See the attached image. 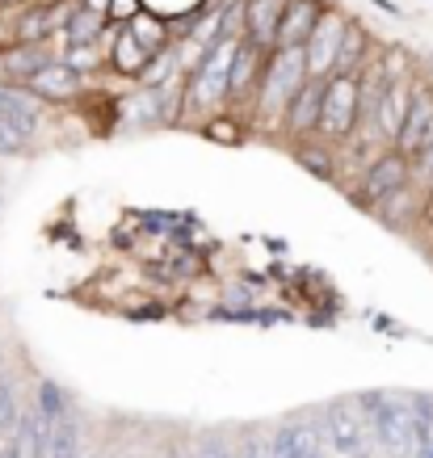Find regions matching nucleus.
<instances>
[{
    "label": "nucleus",
    "mask_w": 433,
    "mask_h": 458,
    "mask_svg": "<svg viewBox=\"0 0 433 458\" xmlns=\"http://www.w3.org/2000/svg\"><path fill=\"white\" fill-rule=\"evenodd\" d=\"M425 232H429V244H425V249H429V257H433V215L425 219Z\"/></svg>",
    "instance_id": "f704fd0d"
},
{
    "label": "nucleus",
    "mask_w": 433,
    "mask_h": 458,
    "mask_svg": "<svg viewBox=\"0 0 433 458\" xmlns=\"http://www.w3.org/2000/svg\"><path fill=\"white\" fill-rule=\"evenodd\" d=\"M291 0H244V42L274 51L278 47V26Z\"/></svg>",
    "instance_id": "4468645a"
},
{
    "label": "nucleus",
    "mask_w": 433,
    "mask_h": 458,
    "mask_svg": "<svg viewBox=\"0 0 433 458\" xmlns=\"http://www.w3.org/2000/svg\"><path fill=\"white\" fill-rule=\"evenodd\" d=\"M126 26H131V34H135V38H140L143 47L152 51V55H160V51L168 47V42H173V38H168V26L160 21V17L148 13V9H143V13L135 17V21H126Z\"/></svg>",
    "instance_id": "a878e982"
},
{
    "label": "nucleus",
    "mask_w": 433,
    "mask_h": 458,
    "mask_svg": "<svg viewBox=\"0 0 433 458\" xmlns=\"http://www.w3.org/2000/svg\"><path fill=\"white\" fill-rule=\"evenodd\" d=\"M324 458H333V454H324Z\"/></svg>",
    "instance_id": "c9c22d12"
},
{
    "label": "nucleus",
    "mask_w": 433,
    "mask_h": 458,
    "mask_svg": "<svg viewBox=\"0 0 433 458\" xmlns=\"http://www.w3.org/2000/svg\"><path fill=\"white\" fill-rule=\"evenodd\" d=\"M404 185H412V156L395 152V148H383V152H375L358 168V185H353L350 194L362 210H375L383 198H392Z\"/></svg>",
    "instance_id": "423d86ee"
},
{
    "label": "nucleus",
    "mask_w": 433,
    "mask_h": 458,
    "mask_svg": "<svg viewBox=\"0 0 433 458\" xmlns=\"http://www.w3.org/2000/svg\"><path fill=\"white\" fill-rule=\"evenodd\" d=\"M358 110H362V76L353 72H336L324 81V106H320V131L316 140L333 143V148H350L353 126H358Z\"/></svg>",
    "instance_id": "20e7f679"
},
{
    "label": "nucleus",
    "mask_w": 433,
    "mask_h": 458,
    "mask_svg": "<svg viewBox=\"0 0 433 458\" xmlns=\"http://www.w3.org/2000/svg\"><path fill=\"white\" fill-rule=\"evenodd\" d=\"M21 89H26L38 106H42V101H51V106H68V101H76L84 93V76L76 68H68L64 59H55L51 68H42L38 76H34V81H26Z\"/></svg>",
    "instance_id": "f8f14e48"
},
{
    "label": "nucleus",
    "mask_w": 433,
    "mask_h": 458,
    "mask_svg": "<svg viewBox=\"0 0 433 458\" xmlns=\"http://www.w3.org/2000/svg\"><path fill=\"white\" fill-rule=\"evenodd\" d=\"M303 84H308V51L303 47H274L266 55L261 84H257L252 101L244 106V118H249L252 131H261V135L282 131V118H286L294 93Z\"/></svg>",
    "instance_id": "f257e3e1"
},
{
    "label": "nucleus",
    "mask_w": 433,
    "mask_h": 458,
    "mask_svg": "<svg viewBox=\"0 0 433 458\" xmlns=\"http://www.w3.org/2000/svg\"><path fill=\"white\" fill-rule=\"evenodd\" d=\"M412 458H433V437L425 445H417V454H412Z\"/></svg>",
    "instance_id": "72a5a7b5"
},
{
    "label": "nucleus",
    "mask_w": 433,
    "mask_h": 458,
    "mask_svg": "<svg viewBox=\"0 0 433 458\" xmlns=\"http://www.w3.org/2000/svg\"><path fill=\"white\" fill-rule=\"evenodd\" d=\"M84 9H98V13H106L110 17V0H81Z\"/></svg>",
    "instance_id": "473e14b6"
},
{
    "label": "nucleus",
    "mask_w": 433,
    "mask_h": 458,
    "mask_svg": "<svg viewBox=\"0 0 433 458\" xmlns=\"http://www.w3.org/2000/svg\"><path fill=\"white\" fill-rule=\"evenodd\" d=\"M59 38L64 47H84V42H106L114 38V21L98 9H84L81 0L68 4V13H64V26H59Z\"/></svg>",
    "instance_id": "f3484780"
},
{
    "label": "nucleus",
    "mask_w": 433,
    "mask_h": 458,
    "mask_svg": "<svg viewBox=\"0 0 433 458\" xmlns=\"http://www.w3.org/2000/svg\"><path fill=\"white\" fill-rule=\"evenodd\" d=\"M47 458H81V420H76L72 408L51 420V450H47Z\"/></svg>",
    "instance_id": "b1692460"
},
{
    "label": "nucleus",
    "mask_w": 433,
    "mask_h": 458,
    "mask_svg": "<svg viewBox=\"0 0 433 458\" xmlns=\"http://www.w3.org/2000/svg\"><path fill=\"white\" fill-rule=\"evenodd\" d=\"M269 454L274 458H324L328 454L316 412L311 417H286L282 425H274L269 429Z\"/></svg>",
    "instance_id": "6e6552de"
},
{
    "label": "nucleus",
    "mask_w": 433,
    "mask_h": 458,
    "mask_svg": "<svg viewBox=\"0 0 433 458\" xmlns=\"http://www.w3.org/2000/svg\"><path fill=\"white\" fill-rule=\"evenodd\" d=\"M362 408L370 437L383 454L392 458H412L417 454V420H412V400L400 391H362L353 395Z\"/></svg>",
    "instance_id": "7ed1b4c3"
},
{
    "label": "nucleus",
    "mask_w": 433,
    "mask_h": 458,
    "mask_svg": "<svg viewBox=\"0 0 433 458\" xmlns=\"http://www.w3.org/2000/svg\"><path fill=\"white\" fill-rule=\"evenodd\" d=\"M244 131H252L249 126V118H236L232 110H224V114H210L207 123H202V135H207L210 143H224V148H240V143L249 140Z\"/></svg>",
    "instance_id": "5701e85b"
},
{
    "label": "nucleus",
    "mask_w": 433,
    "mask_h": 458,
    "mask_svg": "<svg viewBox=\"0 0 433 458\" xmlns=\"http://www.w3.org/2000/svg\"><path fill=\"white\" fill-rule=\"evenodd\" d=\"M291 156L308 177L324 181V185H336L341 173H345V152L333 148V143H324V140H303L299 148H291Z\"/></svg>",
    "instance_id": "dca6fc26"
},
{
    "label": "nucleus",
    "mask_w": 433,
    "mask_h": 458,
    "mask_svg": "<svg viewBox=\"0 0 433 458\" xmlns=\"http://www.w3.org/2000/svg\"><path fill=\"white\" fill-rule=\"evenodd\" d=\"M55 55H51V47L47 42H13L4 55H0V68H4V81L9 84H26L34 81L42 68H51Z\"/></svg>",
    "instance_id": "a211bd4d"
},
{
    "label": "nucleus",
    "mask_w": 433,
    "mask_h": 458,
    "mask_svg": "<svg viewBox=\"0 0 433 458\" xmlns=\"http://www.w3.org/2000/svg\"><path fill=\"white\" fill-rule=\"evenodd\" d=\"M328 13L324 0H291L278 26V47H308L311 30L320 26V17Z\"/></svg>",
    "instance_id": "6ab92c4d"
},
{
    "label": "nucleus",
    "mask_w": 433,
    "mask_h": 458,
    "mask_svg": "<svg viewBox=\"0 0 433 458\" xmlns=\"http://www.w3.org/2000/svg\"><path fill=\"white\" fill-rule=\"evenodd\" d=\"M345 26H350V17L341 13V9H328V13L320 17V26L311 30L308 38V76H316V81H328V76H336V68H341V38H345Z\"/></svg>",
    "instance_id": "0eeeda50"
},
{
    "label": "nucleus",
    "mask_w": 433,
    "mask_h": 458,
    "mask_svg": "<svg viewBox=\"0 0 433 458\" xmlns=\"http://www.w3.org/2000/svg\"><path fill=\"white\" fill-rule=\"evenodd\" d=\"M412 89H417V76H404V81H392L383 84V98H378V140L392 148L395 135H400V126L408 118V106H412Z\"/></svg>",
    "instance_id": "2eb2a0df"
},
{
    "label": "nucleus",
    "mask_w": 433,
    "mask_h": 458,
    "mask_svg": "<svg viewBox=\"0 0 433 458\" xmlns=\"http://www.w3.org/2000/svg\"><path fill=\"white\" fill-rule=\"evenodd\" d=\"M17 420H21V395L9 375H0V437H13Z\"/></svg>",
    "instance_id": "bb28decb"
},
{
    "label": "nucleus",
    "mask_w": 433,
    "mask_h": 458,
    "mask_svg": "<svg viewBox=\"0 0 433 458\" xmlns=\"http://www.w3.org/2000/svg\"><path fill=\"white\" fill-rule=\"evenodd\" d=\"M320 106H324V81L308 76V84L294 93L291 110L282 118V143L286 148H299L303 140H316V131H320Z\"/></svg>",
    "instance_id": "9d476101"
},
{
    "label": "nucleus",
    "mask_w": 433,
    "mask_h": 458,
    "mask_svg": "<svg viewBox=\"0 0 433 458\" xmlns=\"http://www.w3.org/2000/svg\"><path fill=\"white\" fill-rule=\"evenodd\" d=\"M370 30L362 26V21H353L345 26V38H341V68L336 72H353V76H362L366 64H370Z\"/></svg>",
    "instance_id": "4be33fe9"
},
{
    "label": "nucleus",
    "mask_w": 433,
    "mask_h": 458,
    "mask_svg": "<svg viewBox=\"0 0 433 458\" xmlns=\"http://www.w3.org/2000/svg\"><path fill=\"white\" fill-rule=\"evenodd\" d=\"M433 143V81L417 76V89H412V106H408V118L400 126V135H395V152H404L417 160L425 148Z\"/></svg>",
    "instance_id": "1a4fd4ad"
},
{
    "label": "nucleus",
    "mask_w": 433,
    "mask_h": 458,
    "mask_svg": "<svg viewBox=\"0 0 433 458\" xmlns=\"http://www.w3.org/2000/svg\"><path fill=\"white\" fill-rule=\"evenodd\" d=\"M316 420H320L324 445L333 458H370L375 437H370L358 400H328L324 408H316Z\"/></svg>",
    "instance_id": "39448f33"
},
{
    "label": "nucleus",
    "mask_w": 433,
    "mask_h": 458,
    "mask_svg": "<svg viewBox=\"0 0 433 458\" xmlns=\"http://www.w3.org/2000/svg\"><path fill=\"white\" fill-rule=\"evenodd\" d=\"M266 55L261 47H252V42L240 38L236 42V55H232V76H227V101L232 106H249L252 93H257V84H261V72H266Z\"/></svg>",
    "instance_id": "ddd939ff"
},
{
    "label": "nucleus",
    "mask_w": 433,
    "mask_h": 458,
    "mask_svg": "<svg viewBox=\"0 0 433 458\" xmlns=\"http://www.w3.org/2000/svg\"><path fill=\"white\" fill-rule=\"evenodd\" d=\"M68 4H30L26 13L17 17V42H51L59 34Z\"/></svg>",
    "instance_id": "412c9836"
},
{
    "label": "nucleus",
    "mask_w": 433,
    "mask_h": 458,
    "mask_svg": "<svg viewBox=\"0 0 433 458\" xmlns=\"http://www.w3.org/2000/svg\"><path fill=\"white\" fill-rule=\"evenodd\" d=\"M215 38H244V0H227L224 9L215 13Z\"/></svg>",
    "instance_id": "c85d7f7f"
},
{
    "label": "nucleus",
    "mask_w": 433,
    "mask_h": 458,
    "mask_svg": "<svg viewBox=\"0 0 433 458\" xmlns=\"http://www.w3.org/2000/svg\"><path fill=\"white\" fill-rule=\"evenodd\" d=\"M412 181H417V185H425V190L433 185V143L417 156V160H412Z\"/></svg>",
    "instance_id": "c756f323"
},
{
    "label": "nucleus",
    "mask_w": 433,
    "mask_h": 458,
    "mask_svg": "<svg viewBox=\"0 0 433 458\" xmlns=\"http://www.w3.org/2000/svg\"><path fill=\"white\" fill-rule=\"evenodd\" d=\"M383 227H392V232H417L425 227L429 219V194H425V185H404V190H395L392 198H383L375 210H370Z\"/></svg>",
    "instance_id": "9b49d317"
},
{
    "label": "nucleus",
    "mask_w": 433,
    "mask_h": 458,
    "mask_svg": "<svg viewBox=\"0 0 433 458\" xmlns=\"http://www.w3.org/2000/svg\"><path fill=\"white\" fill-rule=\"evenodd\" d=\"M152 51L143 47L135 34H131V26H114V38H110V68L118 72V76H126V81H140L143 72H148V64H152Z\"/></svg>",
    "instance_id": "aec40b11"
},
{
    "label": "nucleus",
    "mask_w": 433,
    "mask_h": 458,
    "mask_svg": "<svg viewBox=\"0 0 433 458\" xmlns=\"http://www.w3.org/2000/svg\"><path fill=\"white\" fill-rule=\"evenodd\" d=\"M236 458H274L269 454V433H257V437H244V445L236 450Z\"/></svg>",
    "instance_id": "2f4dec72"
},
{
    "label": "nucleus",
    "mask_w": 433,
    "mask_h": 458,
    "mask_svg": "<svg viewBox=\"0 0 433 458\" xmlns=\"http://www.w3.org/2000/svg\"><path fill=\"white\" fill-rule=\"evenodd\" d=\"M0 375H4V370H0Z\"/></svg>",
    "instance_id": "e433bc0d"
},
{
    "label": "nucleus",
    "mask_w": 433,
    "mask_h": 458,
    "mask_svg": "<svg viewBox=\"0 0 433 458\" xmlns=\"http://www.w3.org/2000/svg\"><path fill=\"white\" fill-rule=\"evenodd\" d=\"M106 42H84V47H64V64L68 68H76L84 76V72H93V68H101V64H110V51H101Z\"/></svg>",
    "instance_id": "cd10ccee"
},
{
    "label": "nucleus",
    "mask_w": 433,
    "mask_h": 458,
    "mask_svg": "<svg viewBox=\"0 0 433 458\" xmlns=\"http://www.w3.org/2000/svg\"><path fill=\"white\" fill-rule=\"evenodd\" d=\"M232 55H236V42H232V38H215L207 51L190 64V72H185V110H182V123H198V126H202L210 114L232 110V101H227Z\"/></svg>",
    "instance_id": "f03ea898"
},
{
    "label": "nucleus",
    "mask_w": 433,
    "mask_h": 458,
    "mask_svg": "<svg viewBox=\"0 0 433 458\" xmlns=\"http://www.w3.org/2000/svg\"><path fill=\"white\" fill-rule=\"evenodd\" d=\"M34 408H38L47 420H55L72 408V395L59 387L55 378H38V387H34Z\"/></svg>",
    "instance_id": "393cba45"
},
{
    "label": "nucleus",
    "mask_w": 433,
    "mask_h": 458,
    "mask_svg": "<svg viewBox=\"0 0 433 458\" xmlns=\"http://www.w3.org/2000/svg\"><path fill=\"white\" fill-rule=\"evenodd\" d=\"M143 13L140 0H110V21H118V26H126V21H135V17Z\"/></svg>",
    "instance_id": "7c9ffc66"
}]
</instances>
